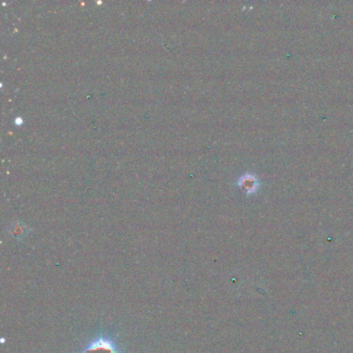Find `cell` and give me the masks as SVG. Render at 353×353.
I'll return each instance as SVG.
<instances>
[{
	"instance_id": "obj_2",
	"label": "cell",
	"mask_w": 353,
	"mask_h": 353,
	"mask_svg": "<svg viewBox=\"0 0 353 353\" xmlns=\"http://www.w3.org/2000/svg\"><path fill=\"white\" fill-rule=\"evenodd\" d=\"M238 184L247 193H254L257 190V188L259 187L258 180H257V178L255 177V176L254 175H249V174L241 176L239 181H238Z\"/></svg>"
},
{
	"instance_id": "obj_1",
	"label": "cell",
	"mask_w": 353,
	"mask_h": 353,
	"mask_svg": "<svg viewBox=\"0 0 353 353\" xmlns=\"http://www.w3.org/2000/svg\"><path fill=\"white\" fill-rule=\"evenodd\" d=\"M83 353H119L115 343L107 338H99L91 342Z\"/></svg>"
}]
</instances>
